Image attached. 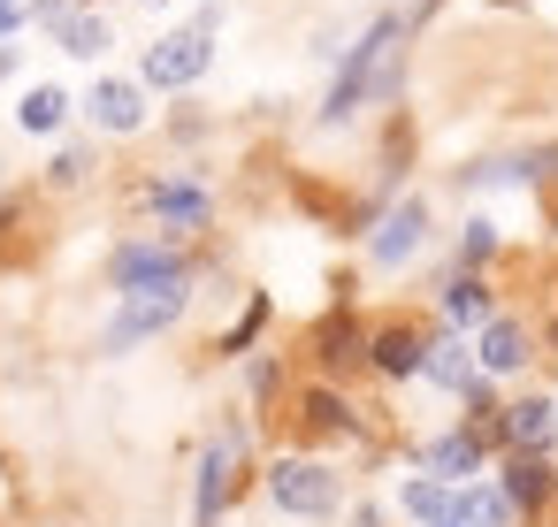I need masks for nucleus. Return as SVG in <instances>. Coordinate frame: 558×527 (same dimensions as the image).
Instances as JSON below:
<instances>
[{
	"mask_svg": "<svg viewBox=\"0 0 558 527\" xmlns=\"http://www.w3.org/2000/svg\"><path fill=\"white\" fill-rule=\"evenodd\" d=\"M207 62H215V24H199V32H169L161 47H146V85L184 93V85L207 77Z\"/></svg>",
	"mask_w": 558,
	"mask_h": 527,
	"instance_id": "f257e3e1",
	"label": "nucleus"
},
{
	"mask_svg": "<svg viewBox=\"0 0 558 527\" xmlns=\"http://www.w3.org/2000/svg\"><path fill=\"white\" fill-rule=\"evenodd\" d=\"M390 54H398V16H383V24H375V32H367V39H360V47L344 54V77H337V93H329L322 123H344V115L360 108V93L375 85V70H383Z\"/></svg>",
	"mask_w": 558,
	"mask_h": 527,
	"instance_id": "f03ea898",
	"label": "nucleus"
},
{
	"mask_svg": "<svg viewBox=\"0 0 558 527\" xmlns=\"http://www.w3.org/2000/svg\"><path fill=\"white\" fill-rule=\"evenodd\" d=\"M177 314H184V283H161V291H131V298H123V314L108 321L100 352H131V344H146V336H161V329H169Z\"/></svg>",
	"mask_w": 558,
	"mask_h": 527,
	"instance_id": "7ed1b4c3",
	"label": "nucleus"
},
{
	"mask_svg": "<svg viewBox=\"0 0 558 527\" xmlns=\"http://www.w3.org/2000/svg\"><path fill=\"white\" fill-rule=\"evenodd\" d=\"M268 497L283 512H299V519H322V512H337V474L322 458H276L268 466Z\"/></svg>",
	"mask_w": 558,
	"mask_h": 527,
	"instance_id": "20e7f679",
	"label": "nucleus"
},
{
	"mask_svg": "<svg viewBox=\"0 0 558 527\" xmlns=\"http://www.w3.org/2000/svg\"><path fill=\"white\" fill-rule=\"evenodd\" d=\"M161 283H184V253L177 245H123L116 253V291H161Z\"/></svg>",
	"mask_w": 558,
	"mask_h": 527,
	"instance_id": "39448f33",
	"label": "nucleus"
},
{
	"mask_svg": "<svg viewBox=\"0 0 558 527\" xmlns=\"http://www.w3.org/2000/svg\"><path fill=\"white\" fill-rule=\"evenodd\" d=\"M39 260V199L16 192L0 199V268H32Z\"/></svg>",
	"mask_w": 558,
	"mask_h": 527,
	"instance_id": "423d86ee",
	"label": "nucleus"
},
{
	"mask_svg": "<svg viewBox=\"0 0 558 527\" xmlns=\"http://www.w3.org/2000/svg\"><path fill=\"white\" fill-rule=\"evenodd\" d=\"M383 375H421V352H428V329L421 321H383L367 344H360Z\"/></svg>",
	"mask_w": 558,
	"mask_h": 527,
	"instance_id": "0eeeda50",
	"label": "nucleus"
},
{
	"mask_svg": "<svg viewBox=\"0 0 558 527\" xmlns=\"http://www.w3.org/2000/svg\"><path fill=\"white\" fill-rule=\"evenodd\" d=\"M497 436H505L512 451H527V458H535V451L558 436V405H550V397H520V405H505V413H497Z\"/></svg>",
	"mask_w": 558,
	"mask_h": 527,
	"instance_id": "6e6552de",
	"label": "nucleus"
},
{
	"mask_svg": "<svg viewBox=\"0 0 558 527\" xmlns=\"http://www.w3.org/2000/svg\"><path fill=\"white\" fill-rule=\"evenodd\" d=\"M85 108H93L100 131H138V123H146V85H131V77H100Z\"/></svg>",
	"mask_w": 558,
	"mask_h": 527,
	"instance_id": "1a4fd4ad",
	"label": "nucleus"
},
{
	"mask_svg": "<svg viewBox=\"0 0 558 527\" xmlns=\"http://www.w3.org/2000/svg\"><path fill=\"white\" fill-rule=\"evenodd\" d=\"M421 375H428L436 390H459V397H474V405H482V382H474V359H466V344H459V336H428Z\"/></svg>",
	"mask_w": 558,
	"mask_h": 527,
	"instance_id": "9d476101",
	"label": "nucleus"
},
{
	"mask_svg": "<svg viewBox=\"0 0 558 527\" xmlns=\"http://www.w3.org/2000/svg\"><path fill=\"white\" fill-rule=\"evenodd\" d=\"M421 230H428V207H421V199L390 207V215H383V230H375V268H398V260H413Z\"/></svg>",
	"mask_w": 558,
	"mask_h": 527,
	"instance_id": "9b49d317",
	"label": "nucleus"
},
{
	"mask_svg": "<svg viewBox=\"0 0 558 527\" xmlns=\"http://www.w3.org/2000/svg\"><path fill=\"white\" fill-rule=\"evenodd\" d=\"M474 359L489 367V375H512V367H527V329L520 321H482V344H474Z\"/></svg>",
	"mask_w": 558,
	"mask_h": 527,
	"instance_id": "f8f14e48",
	"label": "nucleus"
},
{
	"mask_svg": "<svg viewBox=\"0 0 558 527\" xmlns=\"http://www.w3.org/2000/svg\"><path fill=\"white\" fill-rule=\"evenodd\" d=\"M550 489H558V474H550L543 458H512V466H505V489H497V497H505L512 512H543V504H550Z\"/></svg>",
	"mask_w": 558,
	"mask_h": 527,
	"instance_id": "ddd939ff",
	"label": "nucleus"
},
{
	"mask_svg": "<svg viewBox=\"0 0 558 527\" xmlns=\"http://www.w3.org/2000/svg\"><path fill=\"white\" fill-rule=\"evenodd\" d=\"M146 199H154V215H161L169 230H199V222H207V192H199V184H154Z\"/></svg>",
	"mask_w": 558,
	"mask_h": 527,
	"instance_id": "4468645a",
	"label": "nucleus"
},
{
	"mask_svg": "<svg viewBox=\"0 0 558 527\" xmlns=\"http://www.w3.org/2000/svg\"><path fill=\"white\" fill-rule=\"evenodd\" d=\"M428 466H436V481H459V474H474V466H482V436H474V428H451V436H436Z\"/></svg>",
	"mask_w": 558,
	"mask_h": 527,
	"instance_id": "2eb2a0df",
	"label": "nucleus"
},
{
	"mask_svg": "<svg viewBox=\"0 0 558 527\" xmlns=\"http://www.w3.org/2000/svg\"><path fill=\"white\" fill-rule=\"evenodd\" d=\"M451 527H512V504L497 489H459L451 497Z\"/></svg>",
	"mask_w": 558,
	"mask_h": 527,
	"instance_id": "dca6fc26",
	"label": "nucleus"
},
{
	"mask_svg": "<svg viewBox=\"0 0 558 527\" xmlns=\"http://www.w3.org/2000/svg\"><path fill=\"white\" fill-rule=\"evenodd\" d=\"M444 321H459V329L489 321V283H474V275H451V283H444Z\"/></svg>",
	"mask_w": 558,
	"mask_h": 527,
	"instance_id": "f3484780",
	"label": "nucleus"
},
{
	"mask_svg": "<svg viewBox=\"0 0 558 527\" xmlns=\"http://www.w3.org/2000/svg\"><path fill=\"white\" fill-rule=\"evenodd\" d=\"M344 428H352L344 397H329V390H306L299 397V436H344Z\"/></svg>",
	"mask_w": 558,
	"mask_h": 527,
	"instance_id": "a211bd4d",
	"label": "nucleus"
},
{
	"mask_svg": "<svg viewBox=\"0 0 558 527\" xmlns=\"http://www.w3.org/2000/svg\"><path fill=\"white\" fill-rule=\"evenodd\" d=\"M62 115H70V93H62V85H32L24 108H16L24 131H62Z\"/></svg>",
	"mask_w": 558,
	"mask_h": 527,
	"instance_id": "6ab92c4d",
	"label": "nucleus"
},
{
	"mask_svg": "<svg viewBox=\"0 0 558 527\" xmlns=\"http://www.w3.org/2000/svg\"><path fill=\"white\" fill-rule=\"evenodd\" d=\"M222 497H230V443H215V451L199 458V527L222 512Z\"/></svg>",
	"mask_w": 558,
	"mask_h": 527,
	"instance_id": "aec40b11",
	"label": "nucleus"
},
{
	"mask_svg": "<svg viewBox=\"0 0 558 527\" xmlns=\"http://www.w3.org/2000/svg\"><path fill=\"white\" fill-rule=\"evenodd\" d=\"M314 352H322V367H352V359H360V329L337 314V321L314 329Z\"/></svg>",
	"mask_w": 558,
	"mask_h": 527,
	"instance_id": "412c9836",
	"label": "nucleus"
},
{
	"mask_svg": "<svg viewBox=\"0 0 558 527\" xmlns=\"http://www.w3.org/2000/svg\"><path fill=\"white\" fill-rule=\"evenodd\" d=\"M398 504H405L413 519H428V527H444V519H451V489H444V481H405V497H398Z\"/></svg>",
	"mask_w": 558,
	"mask_h": 527,
	"instance_id": "4be33fe9",
	"label": "nucleus"
},
{
	"mask_svg": "<svg viewBox=\"0 0 558 527\" xmlns=\"http://www.w3.org/2000/svg\"><path fill=\"white\" fill-rule=\"evenodd\" d=\"M100 47H108V24L100 16H70L62 24V54H100Z\"/></svg>",
	"mask_w": 558,
	"mask_h": 527,
	"instance_id": "5701e85b",
	"label": "nucleus"
},
{
	"mask_svg": "<svg viewBox=\"0 0 558 527\" xmlns=\"http://www.w3.org/2000/svg\"><path fill=\"white\" fill-rule=\"evenodd\" d=\"M85 169H93V154H85V146H70V154H54V169H47V176H54V184H85Z\"/></svg>",
	"mask_w": 558,
	"mask_h": 527,
	"instance_id": "b1692460",
	"label": "nucleus"
},
{
	"mask_svg": "<svg viewBox=\"0 0 558 527\" xmlns=\"http://www.w3.org/2000/svg\"><path fill=\"white\" fill-rule=\"evenodd\" d=\"M489 245H497L489 222H466V260H489Z\"/></svg>",
	"mask_w": 558,
	"mask_h": 527,
	"instance_id": "393cba45",
	"label": "nucleus"
},
{
	"mask_svg": "<svg viewBox=\"0 0 558 527\" xmlns=\"http://www.w3.org/2000/svg\"><path fill=\"white\" fill-rule=\"evenodd\" d=\"M16 24H24V9H16V0H0V39H9Z\"/></svg>",
	"mask_w": 558,
	"mask_h": 527,
	"instance_id": "a878e982",
	"label": "nucleus"
},
{
	"mask_svg": "<svg viewBox=\"0 0 558 527\" xmlns=\"http://www.w3.org/2000/svg\"><path fill=\"white\" fill-rule=\"evenodd\" d=\"M9 70H16V47H0V77H9Z\"/></svg>",
	"mask_w": 558,
	"mask_h": 527,
	"instance_id": "bb28decb",
	"label": "nucleus"
},
{
	"mask_svg": "<svg viewBox=\"0 0 558 527\" xmlns=\"http://www.w3.org/2000/svg\"><path fill=\"white\" fill-rule=\"evenodd\" d=\"M444 527H451V519H444Z\"/></svg>",
	"mask_w": 558,
	"mask_h": 527,
	"instance_id": "cd10ccee",
	"label": "nucleus"
}]
</instances>
